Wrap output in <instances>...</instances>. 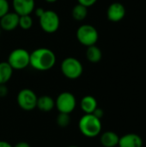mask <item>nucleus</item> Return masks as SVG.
Here are the masks:
<instances>
[{
  "mask_svg": "<svg viewBox=\"0 0 146 147\" xmlns=\"http://www.w3.org/2000/svg\"><path fill=\"white\" fill-rule=\"evenodd\" d=\"M86 58L90 63L96 64L101 61L102 58V53L98 47H96V45H93V46L87 47Z\"/></svg>",
  "mask_w": 146,
  "mask_h": 147,
  "instance_id": "17",
  "label": "nucleus"
},
{
  "mask_svg": "<svg viewBox=\"0 0 146 147\" xmlns=\"http://www.w3.org/2000/svg\"><path fill=\"white\" fill-rule=\"evenodd\" d=\"M13 147H31L30 146V145L28 144V143H27V142H25V141H20V142H18V143H16L15 146Z\"/></svg>",
  "mask_w": 146,
  "mask_h": 147,
  "instance_id": "25",
  "label": "nucleus"
},
{
  "mask_svg": "<svg viewBox=\"0 0 146 147\" xmlns=\"http://www.w3.org/2000/svg\"><path fill=\"white\" fill-rule=\"evenodd\" d=\"M60 69L65 78L72 80L80 78L83 71L82 63L73 57L65 58L60 65Z\"/></svg>",
  "mask_w": 146,
  "mask_h": 147,
  "instance_id": "3",
  "label": "nucleus"
},
{
  "mask_svg": "<svg viewBox=\"0 0 146 147\" xmlns=\"http://www.w3.org/2000/svg\"><path fill=\"white\" fill-rule=\"evenodd\" d=\"M54 107H55V101L50 96L44 95L38 97L36 108H38L40 111L49 112L52 110Z\"/></svg>",
  "mask_w": 146,
  "mask_h": 147,
  "instance_id": "15",
  "label": "nucleus"
},
{
  "mask_svg": "<svg viewBox=\"0 0 146 147\" xmlns=\"http://www.w3.org/2000/svg\"><path fill=\"white\" fill-rule=\"evenodd\" d=\"M119 147H143V139L137 134H126L119 140Z\"/></svg>",
  "mask_w": 146,
  "mask_h": 147,
  "instance_id": "12",
  "label": "nucleus"
},
{
  "mask_svg": "<svg viewBox=\"0 0 146 147\" xmlns=\"http://www.w3.org/2000/svg\"><path fill=\"white\" fill-rule=\"evenodd\" d=\"M0 147H13L9 143L4 140H0Z\"/></svg>",
  "mask_w": 146,
  "mask_h": 147,
  "instance_id": "27",
  "label": "nucleus"
},
{
  "mask_svg": "<svg viewBox=\"0 0 146 147\" xmlns=\"http://www.w3.org/2000/svg\"><path fill=\"white\" fill-rule=\"evenodd\" d=\"M9 4L8 0H0V18L9 12Z\"/></svg>",
  "mask_w": 146,
  "mask_h": 147,
  "instance_id": "21",
  "label": "nucleus"
},
{
  "mask_svg": "<svg viewBox=\"0 0 146 147\" xmlns=\"http://www.w3.org/2000/svg\"><path fill=\"white\" fill-rule=\"evenodd\" d=\"M78 127L83 136L87 138H95L102 132V122L101 120L93 114H85L80 118Z\"/></svg>",
  "mask_w": 146,
  "mask_h": 147,
  "instance_id": "2",
  "label": "nucleus"
},
{
  "mask_svg": "<svg viewBox=\"0 0 146 147\" xmlns=\"http://www.w3.org/2000/svg\"><path fill=\"white\" fill-rule=\"evenodd\" d=\"M1 30H2V29H1V28H0V34H1Z\"/></svg>",
  "mask_w": 146,
  "mask_h": 147,
  "instance_id": "30",
  "label": "nucleus"
},
{
  "mask_svg": "<svg viewBox=\"0 0 146 147\" xmlns=\"http://www.w3.org/2000/svg\"><path fill=\"white\" fill-rule=\"evenodd\" d=\"M44 10L45 9H43L42 8H37V9H34V12H35V14H36V16H38V17H40L41 15H42V13L44 12Z\"/></svg>",
  "mask_w": 146,
  "mask_h": 147,
  "instance_id": "26",
  "label": "nucleus"
},
{
  "mask_svg": "<svg viewBox=\"0 0 146 147\" xmlns=\"http://www.w3.org/2000/svg\"><path fill=\"white\" fill-rule=\"evenodd\" d=\"M7 62L13 70H23L29 65L30 53L24 48H16L9 53Z\"/></svg>",
  "mask_w": 146,
  "mask_h": 147,
  "instance_id": "5",
  "label": "nucleus"
},
{
  "mask_svg": "<svg viewBox=\"0 0 146 147\" xmlns=\"http://www.w3.org/2000/svg\"><path fill=\"white\" fill-rule=\"evenodd\" d=\"M46 3H55V2H57L58 0H45Z\"/></svg>",
  "mask_w": 146,
  "mask_h": 147,
  "instance_id": "28",
  "label": "nucleus"
},
{
  "mask_svg": "<svg viewBox=\"0 0 146 147\" xmlns=\"http://www.w3.org/2000/svg\"><path fill=\"white\" fill-rule=\"evenodd\" d=\"M56 122L57 125L59 127L65 128L71 124V116L70 114H65V113H59L56 118Z\"/></svg>",
  "mask_w": 146,
  "mask_h": 147,
  "instance_id": "19",
  "label": "nucleus"
},
{
  "mask_svg": "<svg viewBox=\"0 0 146 147\" xmlns=\"http://www.w3.org/2000/svg\"><path fill=\"white\" fill-rule=\"evenodd\" d=\"M8 88L6 87L5 84H0V98L4 97L8 94Z\"/></svg>",
  "mask_w": 146,
  "mask_h": 147,
  "instance_id": "24",
  "label": "nucleus"
},
{
  "mask_svg": "<svg viewBox=\"0 0 146 147\" xmlns=\"http://www.w3.org/2000/svg\"><path fill=\"white\" fill-rule=\"evenodd\" d=\"M68 147H78V146H68Z\"/></svg>",
  "mask_w": 146,
  "mask_h": 147,
  "instance_id": "29",
  "label": "nucleus"
},
{
  "mask_svg": "<svg viewBox=\"0 0 146 147\" xmlns=\"http://www.w3.org/2000/svg\"><path fill=\"white\" fill-rule=\"evenodd\" d=\"M12 6L18 16L30 15L35 9L34 0H12Z\"/></svg>",
  "mask_w": 146,
  "mask_h": 147,
  "instance_id": "10",
  "label": "nucleus"
},
{
  "mask_svg": "<svg viewBox=\"0 0 146 147\" xmlns=\"http://www.w3.org/2000/svg\"><path fill=\"white\" fill-rule=\"evenodd\" d=\"M19 17L15 12H8L0 18V28L4 31H12L19 26Z\"/></svg>",
  "mask_w": 146,
  "mask_h": 147,
  "instance_id": "11",
  "label": "nucleus"
},
{
  "mask_svg": "<svg viewBox=\"0 0 146 147\" xmlns=\"http://www.w3.org/2000/svg\"><path fill=\"white\" fill-rule=\"evenodd\" d=\"M71 15L74 20L78 22L83 21L88 15V8L80 3H77L73 7Z\"/></svg>",
  "mask_w": 146,
  "mask_h": 147,
  "instance_id": "18",
  "label": "nucleus"
},
{
  "mask_svg": "<svg viewBox=\"0 0 146 147\" xmlns=\"http://www.w3.org/2000/svg\"><path fill=\"white\" fill-rule=\"evenodd\" d=\"M126 16V8L125 6L118 2L111 3L107 10L108 19L112 22H119Z\"/></svg>",
  "mask_w": 146,
  "mask_h": 147,
  "instance_id": "9",
  "label": "nucleus"
},
{
  "mask_svg": "<svg viewBox=\"0 0 146 147\" xmlns=\"http://www.w3.org/2000/svg\"><path fill=\"white\" fill-rule=\"evenodd\" d=\"M92 114H93L96 117H97L98 119L101 120V119L103 117V115H104V111H103V109H100V108L97 107Z\"/></svg>",
  "mask_w": 146,
  "mask_h": 147,
  "instance_id": "23",
  "label": "nucleus"
},
{
  "mask_svg": "<svg viewBox=\"0 0 146 147\" xmlns=\"http://www.w3.org/2000/svg\"><path fill=\"white\" fill-rule=\"evenodd\" d=\"M97 107V101L92 96H85L81 99L80 108L85 114H92Z\"/></svg>",
  "mask_w": 146,
  "mask_h": 147,
  "instance_id": "14",
  "label": "nucleus"
},
{
  "mask_svg": "<svg viewBox=\"0 0 146 147\" xmlns=\"http://www.w3.org/2000/svg\"><path fill=\"white\" fill-rule=\"evenodd\" d=\"M13 69L7 61L0 62V84H5L12 77Z\"/></svg>",
  "mask_w": 146,
  "mask_h": 147,
  "instance_id": "16",
  "label": "nucleus"
},
{
  "mask_svg": "<svg viewBox=\"0 0 146 147\" xmlns=\"http://www.w3.org/2000/svg\"><path fill=\"white\" fill-rule=\"evenodd\" d=\"M56 63V55L49 48L39 47L30 53L29 65L36 71H46L51 70Z\"/></svg>",
  "mask_w": 146,
  "mask_h": 147,
  "instance_id": "1",
  "label": "nucleus"
},
{
  "mask_svg": "<svg viewBox=\"0 0 146 147\" xmlns=\"http://www.w3.org/2000/svg\"><path fill=\"white\" fill-rule=\"evenodd\" d=\"M39 22L41 29L47 34L55 33L60 25L59 16L53 10H44L39 17Z\"/></svg>",
  "mask_w": 146,
  "mask_h": 147,
  "instance_id": "6",
  "label": "nucleus"
},
{
  "mask_svg": "<svg viewBox=\"0 0 146 147\" xmlns=\"http://www.w3.org/2000/svg\"><path fill=\"white\" fill-rule=\"evenodd\" d=\"M77 2H78V3L88 8V7L93 6L97 2V0H77Z\"/></svg>",
  "mask_w": 146,
  "mask_h": 147,
  "instance_id": "22",
  "label": "nucleus"
},
{
  "mask_svg": "<svg viewBox=\"0 0 146 147\" xmlns=\"http://www.w3.org/2000/svg\"><path fill=\"white\" fill-rule=\"evenodd\" d=\"M76 35L79 43L87 47L96 45L99 39L97 29L94 26L89 24L81 25L77 28Z\"/></svg>",
  "mask_w": 146,
  "mask_h": 147,
  "instance_id": "4",
  "label": "nucleus"
},
{
  "mask_svg": "<svg viewBox=\"0 0 146 147\" xmlns=\"http://www.w3.org/2000/svg\"><path fill=\"white\" fill-rule=\"evenodd\" d=\"M33 26V19L30 15L20 16L19 17V27L23 30H28Z\"/></svg>",
  "mask_w": 146,
  "mask_h": 147,
  "instance_id": "20",
  "label": "nucleus"
},
{
  "mask_svg": "<svg viewBox=\"0 0 146 147\" xmlns=\"http://www.w3.org/2000/svg\"><path fill=\"white\" fill-rule=\"evenodd\" d=\"M120 137L118 134L112 131H107L101 135V144L102 147H114L118 146Z\"/></svg>",
  "mask_w": 146,
  "mask_h": 147,
  "instance_id": "13",
  "label": "nucleus"
},
{
  "mask_svg": "<svg viewBox=\"0 0 146 147\" xmlns=\"http://www.w3.org/2000/svg\"><path fill=\"white\" fill-rule=\"evenodd\" d=\"M37 99L38 96L30 89H22L19 91L16 97L18 106L25 111L34 109L37 105Z\"/></svg>",
  "mask_w": 146,
  "mask_h": 147,
  "instance_id": "8",
  "label": "nucleus"
},
{
  "mask_svg": "<svg viewBox=\"0 0 146 147\" xmlns=\"http://www.w3.org/2000/svg\"><path fill=\"white\" fill-rule=\"evenodd\" d=\"M55 106L59 113L71 114L77 106L76 97L71 92H62L58 96L55 101Z\"/></svg>",
  "mask_w": 146,
  "mask_h": 147,
  "instance_id": "7",
  "label": "nucleus"
}]
</instances>
